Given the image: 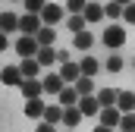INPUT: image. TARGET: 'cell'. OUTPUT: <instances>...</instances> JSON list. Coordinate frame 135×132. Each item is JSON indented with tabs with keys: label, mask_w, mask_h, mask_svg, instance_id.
<instances>
[{
	"label": "cell",
	"mask_w": 135,
	"mask_h": 132,
	"mask_svg": "<svg viewBox=\"0 0 135 132\" xmlns=\"http://www.w3.org/2000/svg\"><path fill=\"white\" fill-rule=\"evenodd\" d=\"M101 41H104L107 50H119V47L126 44V29H123V25H107L104 35H101Z\"/></svg>",
	"instance_id": "6da1fadb"
},
{
	"label": "cell",
	"mask_w": 135,
	"mask_h": 132,
	"mask_svg": "<svg viewBox=\"0 0 135 132\" xmlns=\"http://www.w3.org/2000/svg\"><path fill=\"white\" fill-rule=\"evenodd\" d=\"M38 50H41V44H38V38L35 35H19L16 38V54L25 60V57H38Z\"/></svg>",
	"instance_id": "7a4b0ae2"
},
{
	"label": "cell",
	"mask_w": 135,
	"mask_h": 132,
	"mask_svg": "<svg viewBox=\"0 0 135 132\" xmlns=\"http://www.w3.org/2000/svg\"><path fill=\"white\" fill-rule=\"evenodd\" d=\"M41 25H44L41 13H22V19H19V35H38Z\"/></svg>",
	"instance_id": "3957f363"
},
{
	"label": "cell",
	"mask_w": 135,
	"mask_h": 132,
	"mask_svg": "<svg viewBox=\"0 0 135 132\" xmlns=\"http://www.w3.org/2000/svg\"><path fill=\"white\" fill-rule=\"evenodd\" d=\"M19 91H22V98L32 101V98H44L47 91H44V79H25L22 85H19Z\"/></svg>",
	"instance_id": "277c9868"
},
{
	"label": "cell",
	"mask_w": 135,
	"mask_h": 132,
	"mask_svg": "<svg viewBox=\"0 0 135 132\" xmlns=\"http://www.w3.org/2000/svg\"><path fill=\"white\" fill-rule=\"evenodd\" d=\"M41 19H44V25H60V22L66 19V6H60V3H47L44 13H41Z\"/></svg>",
	"instance_id": "5b68a950"
},
{
	"label": "cell",
	"mask_w": 135,
	"mask_h": 132,
	"mask_svg": "<svg viewBox=\"0 0 135 132\" xmlns=\"http://www.w3.org/2000/svg\"><path fill=\"white\" fill-rule=\"evenodd\" d=\"M63 88H66V79L60 76V69L57 72H44V91L47 95H60Z\"/></svg>",
	"instance_id": "8992f818"
},
{
	"label": "cell",
	"mask_w": 135,
	"mask_h": 132,
	"mask_svg": "<svg viewBox=\"0 0 135 132\" xmlns=\"http://www.w3.org/2000/svg\"><path fill=\"white\" fill-rule=\"evenodd\" d=\"M44 113H47V101L44 98L25 101V116H28V120H44Z\"/></svg>",
	"instance_id": "52a82bcc"
},
{
	"label": "cell",
	"mask_w": 135,
	"mask_h": 132,
	"mask_svg": "<svg viewBox=\"0 0 135 132\" xmlns=\"http://www.w3.org/2000/svg\"><path fill=\"white\" fill-rule=\"evenodd\" d=\"M98 120H101L104 126H110V129H119V120H123V110H119V107H104L101 113H98Z\"/></svg>",
	"instance_id": "ba28073f"
},
{
	"label": "cell",
	"mask_w": 135,
	"mask_h": 132,
	"mask_svg": "<svg viewBox=\"0 0 135 132\" xmlns=\"http://www.w3.org/2000/svg\"><path fill=\"white\" fill-rule=\"evenodd\" d=\"M79 107H82L85 116H98V113L104 110L101 101H98V95H85V98H79Z\"/></svg>",
	"instance_id": "9c48e42d"
},
{
	"label": "cell",
	"mask_w": 135,
	"mask_h": 132,
	"mask_svg": "<svg viewBox=\"0 0 135 132\" xmlns=\"http://www.w3.org/2000/svg\"><path fill=\"white\" fill-rule=\"evenodd\" d=\"M60 76L66 79V85H75V82L82 79V66L72 63V60H69V63H60Z\"/></svg>",
	"instance_id": "30bf717a"
},
{
	"label": "cell",
	"mask_w": 135,
	"mask_h": 132,
	"mask_svg": "<svg viewBox=\"0 0 135 132\" xmlns=\"http://www.w3.org/2000/svg\"><path fill=\"white\" fill-rule=\"evenodd\" d=\"M82 16L88 19V25H94V22L107 19V13H104V6L98 3V0H88V6H85V13H82Z\"/></svg>",
	"instance_id": "8fae6325"
},
{
	"label": "cell",
	"mask_w": 135,
	"mask_h": 132,
	"mask_svg": "<svg viewBox=\"0 0 135 132\" xmlns=\"http://www.w3.org/2000/svg\"><path fill=\"white\" fill-rule=\"evenodd\" d=\"M0 79H3V85H22V82H25V76H22L19 66H3Z\"/></svg>",
	"instance_id": "7c38bea8"
},
{
	"label": "cell",
	"mask_w": 135,
	"mask_h": 132,
	"mask_svg": "<svg viewBox=\"0 0 135 132\" xmlns=\"http://www.w3.org/2000/svg\"><path fill=\"white\" fill-rule=\"evenodd\" d=\"M82 116H85V113H82V107H79V104L63 107V126H69V129H72V126H79V123H82Z\"/></svg>",
	"instance_id": "4fadbf2b"
},
{
	"label": "cell",
	"mask_w": 135,
	"mask_h": 132,
	"mask_svg": "<svg viewBox=\"0 0 135 132\" xmlns=\"http://www.w3.org/2000/svg\"><path fill=\"white\" fill-rule=\"evenodd\" d=\"M19 69H22V76H25V79H38V72H41L44 66L38 63V57H25V60L19 63Z\"/></svg>",
	"instance_id": "5bb4252c"
},
{
	"label": "cell",
	"mask_w": 135,
	"mask_h": 132,
	"mask_svg": "<svg viewBox=\"0 0 135 132\" xmlns=\"http://www.w3.org/2000/svg\"><path fill=\"white\" fill-rule=\"evenodd\" d=\"M116 107L123 113H135V91H119L116 95Z\"/></svg>",
	"instance_id": "9a60e30c"
},
{
	"label": "cell",
	"mask_w": 135,
	"mask_h": 132,
	"mask_svg": "<svg viewBox=\"0 0 135 132\" xmlns=\"http://www.w3.org/2000/svg\"><path fill=\"white\" fill-rule=\"evenodd\" d=\"M79 98H82V95H79V88H75V85H66V88L57 95V101H60L63 107H72V104H79Z\"/></svg>",
	"instance_id": "2e32d148"
},
{
	"label": "cell",
	"mask_w": 135,
	"mask_h": 132,
	"mask_svg": "<svg viewBox=\"0 0 135 132\" xmlns=\"http://www.w3.org/2000/svg\"><path fill=\"white\" fill-rule=\"evenodd\" d=\"M19 19H22V16H16V13H9V10H6V13L0 16V29H3L6 35L19 32Z\"/></svg>",
	"instance_id": "e0dca14e"
},
{
	"label": "cell",
	"mask_w": 135,
	"mask_h": 132,
	"mask_svg": "<svg viewBox=\"0 0 135 132\" xmlns=\"http://www.w3.org/2000/svg\"><path fill=\"white\" fill-rule=\"evenodd\" d=\"M35 38H38L41 47H54V41H57V29H54V25H41V32L35 35Z\"/></svg>",
	"instance_id": "ac0fdd59"
},
{
	"label": "cell",
	"mask_w": 135,
	"mask_h": 132,
	"mask_svg": "<svg viewBox=\"0 0 135 132\" xmlns=\"http://www.w3.org/2000/svg\"><path fill=\"white\" fill-rule=\"evenodd\" d=\"M72 44H75V50H88V47H94V35L85 29V32L72 35Z\"/></svg>",
	"instance_id": "d6986e66"
},
{
	"label": "cell",
	"mask_w": 135,
	"mask_h": 132,
	"mask_svg": "<svg viewBox=\"0 0 135 132\" xmlns=\"http://www.w3.org/2000/svg\"><path fill=\"white\" fill-rule=\"evenodd\" d=\"M44 120H47V123H54V126H63V104H47Z\"/></svg>",
	"instance_id": "ffe728a7"
},
{
	"label": "cell",
	"mask_w": 135,
	"mask_h": 132,
	"mask_svg": "<svg viewBox=\"0 0 135 132\" xmlns=\"http://www.w3.org/2000/svg\"><path fill=\"white\" fill-rule=\"evenodd\" d=\"M79 66H82V76H98V72H101V63H98L91 54H88V57H82Z\"/></svg>",
	"instance_id": "44dd1931"
},
{
	"label": "cell",
	"mask_w": 135,
	"mask_h": 132,
	"mask_svg": "<svg viewBox=\"0 0 135 132\" xmlns=\"http://www.w3.org/2000/svg\"><path fill=\"white\" fill-rule=\"evenodd\" d=\"M38 63L44 66V69L54 66V63H60V60H57V50H54V47H41V50H38Z\"/></svg>",
	"instance_id": "7402d4cb"
},
{
	"label": "cell",
	"mask_w": 135,
	"mask_h": 132,
	"mask_svg": "<svg viewBox=\"0 0 135 132\" xmlns=\"http://www.w3.org/2000/svg\"><path fill=\"white\" fill-rule=\"evenodd\" d=\"M66 25H69V32H72V35H79V32H85V25H88V19H85L82 13H72Z\"/></svg>",
	"instance_id": "603a6c76"
},
{
	"label": "cell",
	"mask_w": 135,
	"mask_h": 132,
	"mask_svg": "<svg viewBox=\"0 0 135 132\" xmlns=\"http://www.w3.org/2000/svg\"><path fill=\"white\" fill-rule=\"evenodd\" d=\"M104 69H107V72H113V76H119V72H123V57H119V54L113 50V54L107 57V63H104Z\"/></svg>",
	"instance_id": "cb8c5ba5"
},
{
	"label": "cell",
	"mask_w": 135,
	"mask_h": 132,
	"mask_svg": "<svg viewBox=\"0 0 135 132\" xmlns=\"http://www.w3.org/2000/svg\"><path fill=\"white\" fill-rule=\"evenodd\" d=\"M116 95H119V91H113V88H101V91H98L101 107H116Z\"/></svg>",
	"instance_id": "d4e9b609"
},
{
	"label": "cell",
	"mask_w": 135,
	"mask_h": 132,
	"mask_svg": "<svg viewBox=\"0 0 135 132\" xmlns=\"http://www.w3.org/2000/svg\"><path fill=\"white\" fill-rule=\"evenodd\" d=\"M75 88H79L82 98H85V95H94V76H82V79L75 82Z\"/></svg>",
	"instance_id": "484cf974"
},
{
	"label": "cell",
	"mask_w": 135,
	"mask_h": 132,
	"mask_svg": "<svg viewBox=\"0 0 135 132\" xmlns=\"http://www.w3.org/2000/svg\"><path fill=\"white\" fill-rule=\"evenodd\" d=\"M123 3H116V0H110L107 6H104V13H107V19H123Z\"/></svg>",
	"instance_id": "4316f807"
},
{
	"label": "cell",
	"mask_w": 135,
	"mask_h": 132,
	"mask_svg": "<svg viewBox=\"0 0 135 132\" xmlns=\"http://www.w3.org/2000/svg\"><path fill=\"white\" fill-rule=\"evenodd\" d=\"M116 132H135V113H123L119 129H116Z\"/></svg>",
	"instance_id": "83f0119b"
},
{
	"label": "cell",
	"mask_w": 135,
	"mask_h": 132,
	"mask_svg": "<svg viewBox=\"0 0 135 132\" xmlns=\"http://www.w3.org/2000/svg\"><path fill=\"white\" fill-rule=\"evenodd\" d=\"M85 6H88V0H66V13H85Z\"/></svg>",
	"instance_id": "f1b7e54d"
},
{
	"label": "cell",
	"mask_w": 135,
	"mask_h": 132,
	"mask_svg": "<svg viewBox=\"0 0 135 132\" xmlns=\"http://www.w3.org/2000/svg\"><path fill=\"white\" fill-rule=\"evenodd\" d=\"M22 3H25V13H44V6H47L44 0H22Z\"/></svg>",
	"instance_id": "f546056e"
},
{
	"label": "cell",
	"mask_w": 135,
	"mask_h": 132,
	"mask_svg": "<svg viewBox=\"0 0 135 132\" xmlns=\"http://www.w3.org/2000/svg\"><path fill=\"white\" fill-rule=\"evenodd\" d=\"M123 19H126V22H132V25H135V3H129V6L123 10Z\"/></svg>",
	"instance_id": "4dcf8cb0"
},
{
	"label": "cell",
	"mask_w": 135,
	"mask_h": 132,
	"mask_svg": "<svg viewBox=\"0 0 135 132\" xmlns=\"http://www.w3.org/2000/svg\"><path fill=\"white\" fill-rule=\"evenodd\" d=\"M35 132H57V126L47 123V120H41V126H35Z\"/></svg>",
	"instance_id": "1f68e13d"
},
{
	"label": "cell",
	"mask_w": 135,
	"mask_h": 132,
	"mask_svg": "<svg viewBox=\"0 0 135 132\" xmlns=\"http://www.w3.org/2000/svg\"><path fill=\"white\" fill-rule=\"evenodd\" d=\"M0 50H9V35H6V32L0 35Z\"/></svg>",
	"instance_id": "d6a6232c"
},
{
	"label": "cell",
	"mask_w": 135,
	"mask_h": 132,
	"mask_svg": "<svg viewBox=\"0 0 135 132\" xmlns=\"http://www.w3.org/2000/svg\"><path fill=\"white\" fill-rule=\"evenodd\" d=\"M57 60L60 63H69V50H57Z\"/></svg>",
	"instance_id": "836d02e7"
},
{
	"label": "cell",
	"mask_w": 135,
	"mask_h": 132,
	"mask_svg": "<svg viewBox=\"0 0 135 132\" xmlns=\"http://www.w3.org/2000/svg\"><path fill=\"white\" fill-rule=\"evenodd\" d=\"M91 132H116V129H110V126H104V123H98V126H94Z\"/></svg>",
	"instance_id": "e575fe53"
},
{
	"label": "cell",
	"mask_w": 135,
	"mask_h": 132,
	"mask_svg": "<svg viewBox=\"0 0 135 132\" xmlns=\"http://www.w3.org/2000/svg\"><path fill=\"white\" fill-rule=\"evenodd\" d=\"M116 3H123V6H129V3H135V0H116Z\"/></svg>",
	"instance_id": "d590c367"
},
{
	"label": "cell",
	"mask_w": 135,
	"mask_h": 132,
	"mask_svg": "<svg viewBox=\"0 0 135 132\" xmlns=\"http://www.w3.org/2000/svg\"><path fill=\"white\" fill-rule=\"evenodd\" d=\"M132 66H135V60H132Z\"/></svg>",
	"instance_id": "8d00e7d4"
},
{
	"label": "cell",
	"mask_w": 135,
	"mask_h": 132,
	"mask_svg": "<svg viewBox=\"0 0 135 132\" xmlns=\"http://www.w3.org/2000/svg\"><path fill=\"white\" fill-rule=\"evenodd\" d=\"M66 132H72V129H66Z\"/></svg>",
	"instance_id": "74e56055"
}]
</instances>
